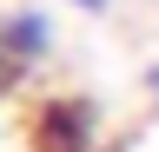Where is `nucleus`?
I'll use <instances>...</instances> for the list:
<instances>
[{
	"mask_svg": "<svg viewBox=\"0 0 159 152\" xmlns=\"http://www.w3.org/2000/svg\"><path fill=\"white\" fill-rule=\"evenodd\" d=\"M33 145L40 152H93L99 145V106L80 93H60L33 112Z\"/></svg>",
	"mask_w": 159,
	"mask_h": 152,
	"instance_id": "nucleus-1",
	"label": "nucleus"
},
{
	"mask_svg": "<svg viewBox=\"0 0 159 152\" xmlns=\"http://www.w3.org/2000/svg\"><path fill=\"white\" fill-rule=\"evenodd\" d=\"M0 60H7L20 80H27L33 66H47L53 60V20L40 7H27V0H20V7H0Z\"/></svg>",
	"mask_w": 159,
	"mask_h": 152,
	"instance_id": "nucleus-2",
	"label": "nucleus"
},
{
	"mask_svg": "<svg viewBox=\"0 0 159 152\" xmlns=\"http://www.w3.org/2000/svg\"><path fill=\"white\" fill-rule=\"evenodd\" d=\"M13 86H20V73H13L7 60H0V99H7V93H13Z\"/></svg>",
	"mask_w": 159,
	"mask_h": 152,
	"instance_id": "nucleus-3",
	"label": "nucleus"
},
{
	"mask_svg": "<svg viewBox=\"0 0 159 152\" xmlns=\"http://www.w3.org/2000/svg\"><path fill=\"white\" fill-rule=\"evenodd\" d=\"M146 99H152V106H159V60H152V66H146Z\"/></svg>",
	"mask_w": 159,
	"mask_h": 152,
	"instance_id": "nucleus-4",
	"label": "nucleus"
},
{
	"mask_svg": "<svg viewBox=\"0 0 159 152\" xmlns=\"http://www.w3.org/2000/svg\"><path fill=\"white\" fill-rule=\"evenodd\" d=\"M66 7H80V13H106L113 0H66Z\"/></svg>",
	"mask_w": 159,
	"mask_h": 152,
	"instance_id": "nucleus-5",
	"label": "nucleus"
}]
</instances>
